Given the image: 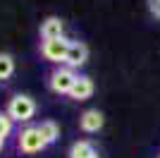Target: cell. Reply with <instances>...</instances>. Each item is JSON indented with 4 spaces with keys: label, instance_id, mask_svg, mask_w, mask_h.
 Listing matches in <instances>:
<instances>
[{
    "label": "cell",
    "instance_id": "8992f818",
    "mask_svg": "<svg viewBox=\"0 0 160 158\" xmlns=\"http://www.w3.org/2000/svg\"><path fill=\"white\" fill-rule=\"evenodd\" d=\"M62 31H65V22L60 17H48L43 24H41V39L50 41V39H62Z\"/></svg>",
    "mask_w": 160,
    "mask_h": 158
},
{
    "label": "cell",
    "instance_id": "277c9868",
    "mask_svg": "<svg viewBox=\"0 0 160 158\" xmlns=\"http://www.w3.org/2000/svg\"><path fill=\"white\" fill-rule=\"evenodd\" d=\"M67 48H69V41L62 36V39H50L41 43V53L43 58L50 60V62H65L67 58Z\"/></svg>",
    "mask_w": 160,
    "mask_h": 158
},
{
    "label": "cell",
    "instance_id": "30bf717a",
    "mask_svg": "<svg viewBox=\"0 0 160 158\" xmlns=\"http://www.w3.org/2000/svg\"><path fill=\"white\" fill-rule=\"evenodd\" d=\"M38 132H41V137L46 139V144H53V141H58V137H60V127L55 125L53 120H43L38 125Z\"/></svg>",
    "mask_w": 160,
    "mask_h": 158
},
{
    "label": "cell",
    "instance_id": "5bb4252c",
    "mask_svg": "<svg viewBox=\"0 0 160 158\" xmlns=\"http://www.w3.org/2000/svg\"><path fill=\"white\" fill-rule=\"evenodd\" d=\"M2 144H5V139H0V149H2Z\"/></svg>",
    "mask_w": 160,
    "mask_h": 158
},
{
    "label": "cell",
    "instance_id": "9a60e30c",
    "mask_svg": "<svg viewBox=\"0 0 160 158\" xmlns=\"http://www.w3.org/2000/svg\"><path fill=\"white\" fill-rule=\"evenodd\" d=\"M91 158H98V153H93V156H91Z\"/></svg>",
    "mask_w": 160,
    "mask_h": 158
},
{
    "label": "cell",
    "instance_id": "ba28073f",
    "mask_svg": "<svg viewBox=\"0 0 160 158\" xmlns=\"http://www.w3.org/2000/svg\"><path fill=\"white\" fill-rule=\"evenodd\" d=\"M79 125H81L84 132H98L100 127H103V115H100L98 110H86L81 115Z\"/></svg>",
    "mask_w": 160,
    "mask_h": 158
},
{
    "label": "cell",
    "instance_id": "6da1fadb",
    "mask_svg": "<svg viewBox=\"0 0 160 158\" xmlns=\"http://www.w3.org/2000/svg\"><path fill=\"white\" fill-rule=\"evenodd\" d=\"M33 113H36V103H33L31 96L17 93L7 103V115L12 118V122H29L33 118Z\"/></svg>",
    "mask_w": 160,
    "mask_h": 158
},
{
    "label": "cell",
    "instance_id": "3957f363",
    "mask_svg": "<svg viewBox=\"0 0 160 158\" xmlns=\"http://www.w3.org/2000/svg\"><path fill=\"white\" fill-rule=\"evenodd\" d=\"M74 82H77V74H74L72 67H58V70L50 74V89H53L55 93H69Z\"/></svg>",
    "mask_w": 160,
    "mask_h": 158
},
{
    "label": "cell",
    "instance_id": "7a4b0ae2",
    "mask_svg": "<svg viewBox=\"0 0 160 158\" xmlns=\"http://www.w3.org/2000/svg\"><path fill=\"white\" fill-rule=\"evenodd\" d=\"M17 144H19V149L24 153H38L46 149V139L41 137L38 127H27V129L19 132V139H17Z\"/></svg>",
    "mask_w": 160,
    "mask_h": 158
},
{
    "label": "cell",
    "instance_id": "7c38bea8",
    "mask_svg": "<svg viewBox=\"0 0 160 158\" xmlns=\"http://www.w3.org/2000/svg\"><path fill=\"white\" fill-rule=\"evenodd\" d=\"M10 132H12V118L7 113H0V139L10 137Z\"/></svg>",
    "mask_w": 160,
    "mask_h": 158
},
{
    "label": "cell",
    "instance_id": "9c48e42d",
    "mask_svg": "<svg viewBox=\"0 0 160 158\" xmlns=\"http://www.w3.org/2000/svg\"><path fill=\"white\" fill-rule=\"evenodd\" d=\"M96 153L93 144L86 141V139H81V141H74L72 149H69V158H91Z\"/></svg>",
    "mask_w": 160,
    "mask_h": 158
},
{
    "label": "cell",
    "instance_id": "5b68a950",
    "mask_svg": "<svg viewBox=\"0 0 160 158\" xmlns=\"http://www.w3.org/2000/svg\"><path fill=\"white\" fill-rule=\"evenodd\" d=\"M88 60V48H86V43H81V41H69V48H67V58H65V62H67V67H81L84 62Z\"/></svg>",
    "mask_w": 160,
    "mask_h": 158
},
{
    "label": "cell",
    "instance_id": "4fadbf2b",
    "mask_svg": "<svg viewBox=\"0 0 160 158\" xmlns=\"http://www.w3.org/2000/svg\"><path fill=\"white\" fill-rule=\"evenodd\" d=\"M148 10H151L153 17H158V19H160V0H148Z\"/></svg>",
    "mask_w": 160,
    "mask_h": 158
},
{
    "label": "cell",
    "instance_id": "52a82bcc",
    "mask_svg": "<svg viewBox=\"0 0 160 158\" xmlns=\"http://www.w3.org/2000/svg\"><path fill=\"white\" fill-rule=\"evenodd\" d=\"M91 93H93V82H91V77H77L69 96H72L74 101H86V98H91Z\"/></svg>",
    "mask_w": 160,
    "mask_h": 158
},
{
    "label": "cell",
    "instance_id": "8fae6325",
    "mask_svg": "<svg viewBox=\"0 0 160 158\" xmlns=\"http://www.w3.org/2000/svg\"><path fill=\"white\" fill-rule=\"evenodd\" d=\"M14 72V58L10 53H0V82L10 79Z\"/></svg>",
    "mask_w": 160,
    "mask_h": 158
}]
</instances>
